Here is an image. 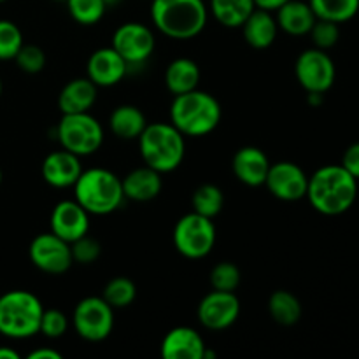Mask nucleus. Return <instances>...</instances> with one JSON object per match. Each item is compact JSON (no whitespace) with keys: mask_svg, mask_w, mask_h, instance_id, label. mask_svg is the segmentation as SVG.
Listing matches in <instances>:
<instances>
[{"mask_svg":"<svg viewBox=\"0 0 359 359\" xmlns=\"http://www.w3.org/2000/svg\"><path fill=\"white\" fill-rule=\"evenodd\" d=\"M305 198L319 214L340 216L356 202L358 179H354L342 165H325L309 177Z\"/></svg>","mask_w":359,"mask_h":359,"instance_id":"f257e3e1","label":"nucleus"},{"mask_svg":"<svg viewBox=\"0 0 359 359\" xmlns=\"http://www.w3.org/2000/svg\"><path fill=\"white\" fill-rule=\"evenodd\" d=\"M209 9L203 0H151V20L158 32L174 41H189L203 32Z\"/></svg>","mask_w":359,"mask_h":359,"instance_id":"f03ea898","label":"nucleus"},{"mask_svg":"<svg viewBox=\"0 0 359 359\" xmlns=\"http://www.w3.org/2000/svg\"><path fill=\"white\" fill-rule=\"evenodd\" d=\"M223 109L214 95L202 90L175 95L170 105V123L184 137H205L219 126Z\"/></svg>","mask_w":359,"mask_h":359,"instance_id":"7ed1b4c3","label":"nucleus"},{"mask_svg":"<svg viewBox=\"0 0 359 359\" xmlns=\"http://www.w3.org/2000/svg\"><path fill=\"white\" fill-rule=\"evenodd\" d=\"M74 188V200L95 216H107L125 202L123 182L107 168H88L81 172Z\"/></svg>","mask_w":359,"mask_h":359,"instance_id":"20e7f679","label":"nucleus"},{"mask_svg":"<svg viewBox=\"0 0 359 359\" xmlns=\"http://www.w3.org/2000/svg\"><path fill=\"white\" fill-rule=\"evenodd\" d=\"M142 161L160 174H168L181 167L186 154L184 135L172 123H151L139 139Z\"/></svg>","mask_w":359,"mask_h":359,"instance_id":"39448f33","label":"nucleus"},{"mask_svg":"<svg viewBox=\"0 0 359 359\" xmlns=\"http://www.w3.org/2000/svg\"><path fill=\"white\" fill-rule=\"evenodd\" d=\"M44 307L39 297L27 290H11L0 294V335L11 340H27L39 333Z\"/></svg>","mask_w":359,"mask_h":359,"instance_id":"423d86ee","label":"nucleus"},{"mask_svg":"<svg viewBox=\"0 0 359 359\" xmlns=\"http://www.w3.org/2000/svg\"><path fill=\"white\" fill-rule=\"evenodd\" d=\"M56 139L62 149L79 158L91 156L104 144V126L90 112L63 114L56 126Z\"/></svg>","mask_w":359,"mask_h":359,"instance_id":"0eeeda50","label":"nucleus"},{"mask_svg":"<svg viewBox=\"0 0 359 359\" xmlns=\"http://www.w3.org/2000/svg\"><path fill=\"white\" fill-rule=\"evenodd\" d=\"M172 241L181 256L188 259H202L209 256L216 245V226L210 217L200 216L191 210L175 223Z\"/></svg>","mask_w":359,"mask_h":359,"instance_id":"6e6552de","label":"nucleus"},{"mask_svg":"<svg viewBox=\"0 0 359 359\" xmlns=\"http://www.w3.org/2000/svg\"><path fill=\"white\" fill-rule=\"evenodd\" d=\"M72 326L86 342H102L114 328V309L102 297H86L76 305Z\"/></svg>","mask_w":359,"mask_h":359,"instance_id":"1a4fd4ad","label":"nucleus"},{"mask_svg":"<svg viewBox=\"0 0 359 359\" xmlns=\"http://www.w3.org/2000/svg\"><path fill=\"white\" fill-rule=\"evenodd\" d=\"M294 76L307 93H326L335 84V62L325 49H305L294 62Z\"/></svg>","mask_w":359,"mask_h":359,"instance_id":"9d476101","label":"nucleus"},{"mask_svg":"<svg viewBox=\"0 0 359 359\" xmlns=\"http://www.w3.org/2000/svg\"><path fill=\"white\" fill-rule=\"evenodd\" d=\"M111 46L128 63L130 69L133 65H142L153 56L156 39L147 25L128 21L116 28V32L112 34Z\"/></svg>","mask_w":359,"mask_h":359,"instance_id":"9b49d317","label":"nucleus"},{"mask_svg":"<svg viewBox=\"0 0 359 359\" xmlns=\"http://www.w3.org/2000/svg\"><path fill=\"white\" fill-rule=\"evenodd\" d=\"M28 256L35 269L49 276H62L74 265L70 244L53 231L37 235L28 248Z\"/></svg>","mask_w":359,"mask_h":359,"instance_id":"f8f14e48","label":"nucleus"},{"mask_svg":"<svg viewBox=\"0 0 359 359\" xmlns=\"http://www.w3.org/2000/svg\"><path fill=\"white\" fill-rule=\"evenodd\" d=\"M196 316H198L200 325L205 330L223 332L235 325L241 316V300L233 291L212 290L198 304Z\"/></svg>","mask_w":359,"mask_h":359,"instance_id":"ddd939ff","label":"nucleus"},{"mask_svg":"<svg viewBox=\"0 0 359 359\" xmlns=\"http://www.w3.org/2000/svg\"><path fill=\"white\" fill-rule=\"evenodd\" d=\"M265 186L276 198L283 202H298L307 195L309 175L300 165L279 161L270 165Z\"/></svg>","mask_w":359,"mask_h":359,"instance_id":"4468645a","label":"nucleus"},{"mask_svg":"<svg viewBox=\"0 0 359 359\" xmlns=\"http://www.w3.org/2000/svg\"><path fill=\"white\" fill-rule=\"evenodd\" d=\"M51 231L72 244L90 231V212L76 200H62L51 212Z\"/></svg>","mask_w":359,"mask_h":359,"instance_id":"2eb2a0df","label":"nucleus"},{"mask_svg":"<svg viewBox=\"0 0 359 359\" xmlns=\"http://www.w3.org/2000/svg\"><path fill=\"white\" fill-rule=\"evenodd\" d=\"M128 63L114 48H100L88 58L86 77L98 88H111L121 83L128 74Z\"/></svg>","mask_w":359,"mask_h":359,"instance_id":"dca6fc26","label":"nucleus"},{"mask_svg":"<svg viewBox=\"0 0 359 359\" xmlns=\"http://www.w3.org/2000/svg\"><path fill=\"white\" fill-rule=\"evenodd\" d=\"M83 163L77 154L70 153L67 149L53 151L42 161V179L48 182L51 188H72L83 172Z\"/></svg>","mask_w":359,"mask_h":359,"instance_id":"f3484780","label":"nucleus"},{"mask_svg":"<svg viewBox=\"0 0 359 359\" xmlns=\"http://www.w3.org/2000/svg\"><path fill=\"white\" fill-rule=\"evenodd\" d=\"M231 170L242 184L249 188L265 186L270 170L269 156L256 146H244L235 153L231 160Z\"/></svg>","mask_w":359,"mask_h":359,"instance_id":"a211bd4d","label":"nucleus"},{"mask_svg":"<svg viewBox=\"0 0 359 359\" xmlns=\"http://www.w3.org/2000/svg\"><path fill=\"white\" fill-rule=\"evenodd\" d=\"M205 342L196 330L177 326L165 335L161 342V356L165 359H202Z\"/></svg>","mask_w":359,"mask_h":359,"instance_id":"6ab92c4d","label":"nucleus"},{"mask_svg":"<svg viewBox=\"0 0 359 359\" xmlns=\"http://www.w3.org/2000/svg\"><path fill=\"white\" fill-rule=\"evenodd\" d=\"M98 98V86L88 77H76L62 88L58 95V107L62 114L90 112Z\"/></svg>","mask_w":359,"mask_h":359,"instance_id":"aec40b11","label":"nucleus"},{"mask_svg":"<svg viewBox=\"0 0 359 359\" xmlns=\"http://www.w3.org/2000/svg\"><path fill=\"white\" fill-rule=\"evenodd\" d=\"M161 175L163 174L153 170L147 165L128 172L121 179L125 198L133 200V202H151V200H154L163 189V177Z\"/></svg>","mask_w":359,"mask_h":359,"instance_id":"412c9836","label":"nucleus"},{"mask_svg":"<svg viewBox=\"0 0 359 359\" xmlns=\"http://www.w3.org/2000/svg\"><path fill=\"white\" fill-rule=\"evenodd\" d=\"M276 13L279 30L286 32L287 35H293V37L307 35L318 20L311 4L304 2V0H290L284 6H280Z\"/></svg>","mask_w":359,"mask_h":359,"instance_id":"4be33fe9","label":"nucleus"},{"mask_svg":"<svg viewBox=\"0 0 359 359\" xmlns=\"http://www.w3.org/2000/svg\"><path fill=\"white\" fill-rule=\"evenodd\" d=\"M242 34L244 41L255 49H266L276 42L277 34H279V25H277L276 16L270 11L258 9L256 7L251 16L242 25Z\"/></svg>","mask_w":359,"mask_h":359,"instance_id":"5701e85b","label":"nucleus"},{"mask_svg":"<svg viewBox=\"0 0 359 359\" xmlns=\"http://www.w3.org/2000/svg\"><path fill=\"white\" fill-rule=\"evenodd\" d=\"M147 126L146 116L137 105H118L109 116V128L112 135L121 140H137Z\"/></svg>","mask_w":359,"mask_h":359,"instance_id":"b1692460","label":"nucleus"},{"mask_svg":"<svg viewBox=\"0 0 359 359\" xmlns=\"http://www.w3.org/2000/svg\"><path fill=\"white\" fill-rule=\"evenodd\" d=\"M200 67L191 58H175L165 70V84L172 95H182L198 88Z\"/></svg>","mask_w":359,"mask_h":359,"instance_id":"393cba45","label":"nucleus"},{"mask_svg":"<svg viewBox=\"0 0 359 359\" xmlns=\"http://www.w3.org/2000/svg\"><path fill=\"white\" fill-rule=\"evenodd\" d=\"M209 9L223 27L241 28L256 6L255 0H210Z\"/></svg>","mask_w":359,"mask_h":359,"instance_id":"a878e982","label":"nucleus"},{"mask_svg":"<svg viewBox=\"0 0 359 359\" xmlns=\"http://www.w3.org/2000/svg\"><path fill=\"white\" fill-rule=\"evenodd\" d=\"M270 318L280 326H293L302 319L304 309L300 300L286 290H277L270 294L269 300Z\"/></svg>","mask_w":359,"mask_h":359,"instance_id":"bb28decb","label":"nucleus"},{"mask_svg":"<svg viewBox=\"0 0 359 359\" xmlns=\"http://www.w3.org/2000/svg\"><path fill=\"white\" fill-rule=\"evenodd\" d=\"M318 20L346 23L359 13V0H309Z\"/></svg>","mask_w":359,"mask_h":359,"instance_id":"cd10ccee","label":"nucleus"},{"mask_svg":"<svg viewBox=\"0 0 359 359\" xmlns=\"http://www.w3.org/2000/svg\"><path fill=\"white\" fill-rule=\"evenodd\" d=\"M193 212L214 219L224 207V195L216 184H202L193 191Z\"/></svg>","mask_w":359,"mask_h":359,"instance_id":"c85d7f7f","label":"nucleus"},{"mask_svg":"<svg viewBox=\"0 0 359 359\" xmlns=\"http://www.w3.org/2000/svg\"><path fill=\"white\" fill-rule=\"evenodd\" d=\"M102 298L112 309L130 307L137 298V286L128 277H114L105 284Z\"/></svg>","mask_w":359,"mask_h":359,"instance_id":"c756f323","label":"nucleus"},{"mask_svg":"<svg viewBox=\"0 0 359 359\" xmlns=\"http://www.w3.org/2000/svg\"><path fill=\"white\" fill-rule=\"evenodd\" d=\"M67 7L72 20L83 27L97 25L107 11L104 0H67Z\"/></svg>","mask_w":359,"mask_h":359,"instance_id":"7c9ffc66","label":"nucleus"},{"mask_svg":"<svg viewBox=\"0 0 359 359\" xmlns=\"http://www.w3.org/2000/svg\"><path fill=\"white\" fill-rule=\"evenodd\" d=\"M23 34L20 27L9 20H0V60H14L23 46Z\"/></svg>","mask_w":359,"mask_h":359,"instance_id":"2f4dec72","label":"nucleus"},{"mask_svg":"<svg viewBox=\"0 0 359 359\" xmlns=\"http://www.w3.org/2000/svg\"><path fill=\"white\" fill-rule=\"evenodd\" d=\"M241 284V270L235 263L221 262L210 270V286L217 291H233Z\"/></svg>","mask_w":359,"mask_h":359,"instance_id":"473e14b6","label":"nucleus"},{"mask_svg":"<svg viewBox=\"0 0 359 359\" xmlns=\"http://www.w3.org/2000/svg\"><path fill=\"white\" fill-rule=\"evenodd\" d=\"M18 69L27 74H39L46 67V53L35 44H23L14 56Z\"/></svg>","mask_w":359,"mask_h":359,"instance_id":"72a5a7b5","label":"nucleus"},{"mask_svg":"<svg viewBox=\"0 0 359 359\" xmlns=\"http://www.w3.org/2000/svg\"><path fill=\"white\" fill-rule=\"evenodd\" d=\"M67 330H69V318L65 312L58 311V309H49V311L44 309L39 333H42L46 339L55 340L65 335Z\"/></svg>","mask_w":359,"mask_h":359,"instance_id":"f704fd0d","label":"nucleus"},{"mask_svg":"<svg viewBox=\"0 0 359 359\" xmlns=\"http://www.w3.org/2000/svg\"><path fill=\"white\" fill-rule=\"evenodd\" d=\"M314 42V48L319 49H332L333 46L339 42L340 39V28L339 23H333V21L326 20H316L314 27L309 32Z\"/></svg>","mask_w":359,"mask_h":359,"instance_id":"c9c22d12","label":"nucleus"},{"mask_svg":"<svg viewBox=\"0 0 359 359\" xmlns=\"http://www.w3.org/2000/svg\"><path fill=\"white\" fill-rule=\"evenodd\" d=\"M70 251H72L74 263H81V265H91V263L97 262L102 255L100 242L88 237V235H84V237L72 242V244H70Z\"/></svg>","mask_w":359,"mask_h":359,"instance_id":"e433bc0d","label":"nucleus"},{"mask_svg":"<svg viewBox=\"0 0 359 359\" xmlns=\"http://www.w3.org/2000/svg\"><path fill=\"white\" fill-rule=\"evenodd\" d=\"M340 165H342L354 179L359 181V142L351 144V146L347 147L346 153H344L342 156V163Z\"/></svg>","mask_w":359,"mask_h":359,"instance_id":"4c0bfd02","label":"nucleus"},{"mask_svg":"<svg viewBox=\"0 0 359 359\" xmlns=\"http://www.w3.org/2000/svg\"><path fill=\"white\" fill-rule=\"evenodd\" d=\"M28 359H62V354L56 353L55 349H49V347H41V349H35L28 354Z\"/></svg>","mask_w":359,"mask_h":359,"instance_id":"58836bf2","label":"nucleus"},{"mask_svg":"<svg viewBox=\"0 0 359 359\" xmlns=\"http://www.w3.org/2000/svg\"><path fill=\"white\" fill-rule=\"evenodd\" d=\"M286 2H290V0H255V6L258 7V9H265V11H270V13H276V11L279 9L280 6H284Z\"/></svg>","mask_w":359,"mask_h":359,"instance_id":"ea45409f","label":"nucleus"},{"mask_svg":"<svg viewBox=\"0 0 359 359\" xmlns=\"http://www.w3.org/2000/svg\"><path fill=\"white\" fill-rule=\"evenodd\" d=\"M325 100V93H307V102L312 107H319Z\"/></svg>","mask_w":359,"mask_h":359,"instance_id":"a19ab883","label":"nucleus"},{"mask_svg":"<svg viewBox=\"0 0 359 359\" xmlns=\"http://www.w3.org/2000/svg\"><path fill=\"white\" fill-rule=\"evenodd\" d=\"M0 359H20V354L11 347H0Z\"/></svg>","mask_w":359,"mask_h":359,"instance_id":"79ce46f5","label":"nucleus"},{"mask_svg":"<svg viewBox=\"0 0 359 359\" xmlns=\"http://www.w3.org/2000/svg\"><path fill=\"white\" fill-rule=\"evenodd\" d=\"M119 2H121V0H104V4H105V6H107V9H109V7L118 6Z\"/></svg>","mask_w":359,"mask_h":359,"instance_id":"37998d69","label":"nucleus"},{"mask_svg":"<svg viewBox=\"0 0 359 359\" xmlns=\"http://www.w3.org/2000/svg\"><path fill=\"white\" fill-rule=\"evenodd\" d=\"M2 179H4V175H2V168H0V184H2Z\"/></svg>","mask_w":359,"mask_h":359,"instance_id":"c03bdc74","label":"nucleus"},{"mask_svg":"<svg viewBox=\"0 0 359 359\" xmlns=\"http://www.w3.org/2000/svg\"><path fill=\"white\" fill-rule=\"evenodd\" d=\"M0 97H2V79H0Z\"/></svg>","mask_w":359,"mask_h":359,"instance_id":"a18cd8bd","label":"nucleus"},{"mask_svg":"<svg viewBox=\"0 0 359 359\" xmlns=\"http://www.w3.org/2000/svg\"><path fill=\"white\" fill-rule=\"evenodd\" d=\"M55 2H67V0H55Z\"/></svg>","mask_w":359,"mask_h":359,"instance_id":"49530a36","label":"nucleus"},{"mask_svg":"<svg viewBox=\"0 0 359 359\" xmlns=\"http://www.w3.org/2000/svg\"><path fill=\"white\" fill-rule=\"evenodd\" d=\"M2 2H6V0H0V4H2Z\"/></svg>","mask_w":359,"mask_h":359,"instance_id":"de8ad7c7","label":"nucleus"}]
</instances>
